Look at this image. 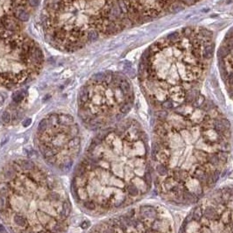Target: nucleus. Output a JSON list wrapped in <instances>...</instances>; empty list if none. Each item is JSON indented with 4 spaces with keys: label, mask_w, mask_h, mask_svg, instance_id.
I'll return each instance as SVG.
<instances>
[{
    "label": "nucleus",
    "mask_w": 233,
    "mask_h": 233,
    "mask_svg": "<svg viewBox=\"0 0 233 233\" xmlns=\"http://www.w3.org/2000/svg\"><path fill=\"white\" fill-rule=\"evenodd\" d=\"M231 124L199 95L159 111L152 131L151 166L159 195L176 205L198 203L215 186L232 151Z\"/></svg>",
    "instance_id": "nucleus-1"
},
{
    "label": "nucleus",
    "mask_w": 233,
    "mask_h": 233,
    "mask_svg": "<svg viewBox=\"0 0 233 233\" xmlns=\"http://www.w3.org/2000/svg\"><path fill=\"white\" fill-rule=\"evenodd\" d=\"M152 183L148 137L122 120L96 135L76 165L71 193L86 214L104 216L139 203Z\"/></svg>",
    "instance_id": "nucleus-2"
},
{
    "label": "nucleus",
    "mask_w": 233,
    "mask_h": 233,
    "mask_svg": "<svg viewBox=\"0 0 233 233\" xmlns=\"http://www.w3.org/2000/svg\"><path fill=\"white\" fill-rule=\"evenodd\" d=\"M215 49L213 32L187 27L154 41L143 53L139 83L149 104L158 111L188 103L200 94Z\"/></svg>",
    "instance_id": "nucleus-3"
},
{
    "label": "nucleus",
    "mask_w": 233,
    "mask_h": 233,
    "mask_svg": "<svg viewBox=\"0 0 233 233\" xmlns=\"http://www.w3.org/2000/svg\"><path fill=\"white\" fill-rule=\"evenodd\" d=\"M71 212L64 186L45 165L17 158L0 168V219L12 233H65Z\"/></svg>",
    "instance_id": "nucleus-4"
},
{
    "label": "nucleus",
    "mask_w": 233,
    "mask_h": 233,
    "mask_svg": "<svg viewBox=\"0 0 233 233\" xmlns=\"http://www.w3.org/2000/svg\"><path fill=\"white\" fill-rule=\"evenodd\" d=\"M41 26L47 42L67 53L122 31L116 0H45Z\"/></svg>",
    "instance_id": "nucleus-5"
},
{
    "label": "nucleus",
    "mask_w": 233,
    "mask_h": 233,
    "mask_svg": "<svg viewBox=\"0 0 233 233\" xmlns=\"http://www.w3.org/2000/svg\"><path fill=\"white\" fill-rule=\"evenodd\" d=\"M133 103V87L124 75L112 71L98 73L79 92L78 117L88 130L102 131L122 121Z\"/></svg>",
    "instance_id": "nucleus-6"
},
{
    "label": "nucleus",
    "mask_w": 233,
    "mask_h": 233,
    "mask_svg": "<svg viewBox=\"0 0 233 233\" xmlns=\"http://www.w3.org/2000/svg\"><path fill=\"white\" fill-rule=\"evenodd\" d=\"M34 141L46 164L59 174L69 172L82 151L78 123L62 112L50 113L40 122Z\"/></svg>",
    "instance_id": "nucleus-7"
},
{
    "label": "nucleus",
    "mask_w": 233,
    "mask_h": 233,
    "mask_svg": "<svg viewBox=\"0 0 233 233\" xmlns=\"http://www.w3.org/2000/svg\"><path fill=\"white\" fill-rule=\"evenodd\" d=\"M44 60L40 45L24 31L0 32V88H19L32 81Z\"/></svg>",
    "instance_id": "nucleus-8"
},
{
    "label": "nucleus",
    "mask_w": 233,
    "mask_h": 233,
    "mask_svg": "<svg viewBox=\"0 0 233 233\" xmlns=\"http://www.w3.org/2000/svg\"><path fill=\"white\" fill-rule=\"evenodd\" d=\"M203 198L185 218L179 233H233V187Z\"/></svg>",
    "instance_id": "nucleus-9"
},
{
    "label": "nucleus",
    "mask_w": 233,
    "mask_h": 233,
    "mask_svg": "<svg viewBox=\"0 0 233 233\" xmlns=\"http://www.w3.org/2000/svg\"><path fill=\"white\" fill-rule=\"evenodd\" d=\"M88 233H174V228L165 209L145 204L98 223Z\"/></svg>",
    "instance_id": "nucleus-10"
},
{
    "label": "nucleus",
    "mask_w": 233,
    "mask_h": 233,
    "mask_svg": "<svg viewBox=\"0 0 233 233\" xmlns=\"http://www.w3.org/2000/svg\"><path fill=\"white\" fill-rule=\"evenodd\" d=\"M121 29L178 12L202 0H116Z\"/></svg>",
    "instance_id": "nucleus-11"
},
{
    "label": "nucleus",
    "mask_w": 233,
    "mask_h": 233,
    "mask_svg": "<svg viewBox=\"0 0 233 233\" xmlns=\"http://www.w3.org/2000/svg\"><path fill=\"white\" fill-rule=\"evenodd\" d=\"M40 0H0V32L23 31Z\"/></svg>",
    "instance_id": "nucleus-12"
},
{
    "label": "nucleus",
    "mask_w": 233,
    "mask_h": 233,
    "mask_svg": "<svg viewBox=\"0 0 233 233\" xmlns=\"http://www.w3.org/2000/svg\"><path fill=\"white\" fill-rule=\"evenodd\" d=\"M217 64L225 88L233 100V27L227 32L219 46Z\"/></svg>",
    "instance_id": "nucleus-13"
}]
</instances>
